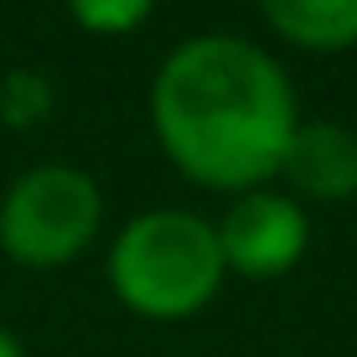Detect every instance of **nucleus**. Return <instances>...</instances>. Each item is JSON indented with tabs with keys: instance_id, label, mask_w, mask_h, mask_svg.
Listing matches in <instances>:
<instances>
[{
	"instance_id": "obj_1",
	"label": "nucleus",
	"mask_w": 357,
	"mask_h": 357,
	"mask_svg": "<svg viewBox=\"0 0 357 357\" xmlns=\"http://www.w3.org/2000/svg\"><path fill=\"white\" fill-rule=\"evenodd\" d=\"M151 125L181 176L213 192H259L295 135L285 68L243 36H192L151 83Z\"/></svg>"
},
{
	"instance_id": "obj_2",
	"label": "nucleus",
	"mask_w": 357,
	"mask_h": 357,
	"mask_svg": "<svg viewBox=\"0 0 357 357\" xmlns=\"http://www.w3.org/2000/svg\"><path fill=\"white\" fill-rule=\"evenodd\" d=\"M228 264L218 223L181 207H155L119 228L109 249V285L145 321H187L218 295Z\"/></svg>"
},
{
	"instance_id": "obj_3",
	"label": "nucleus",
	"mask_w": 357,
	"mask_h": 357,
	"mask_svg": "<svg viewBox=\"0 0 357 357\" xmlns=\"http://www.w3.org/2000/svg\"><path fill=\"white\" fill-rule=\"evenodd\" d=\"M104 223L98 181L78 166H31L0 202V249L26 269H57L78 259Z\"/></svg>"
},
{
	"instance_id": "obj_4",
	"label": "nucleus",
	"mask_w": 357,
	"mask_h": 357,
	"mask_svg": "<svg viewBox=\"0 0 357 357\" xmlns=\"http://www.w3.org/2000/svg\"><path fill=\"white\" fill-rule=\"evenodd\" d=\"M311 223H305L301 202L285 192H243L218 223V249H223L228 275L243 280H280L285 269L301 264Z\"/></svg>"
},
{
	"instance_id": "obj_5",
	"label": "nucleus",
	"mask_w": 357,
	"mask_h": 357,
	"mask_svg": "<svg viewBox=\"0 0 357 357\" xmlns=\"http://www.w3.org/2000/svg\"><path fill=\"white\" fill-rule=\"evenodd\" d=\"M280 176L311 202H347L357 197V135L337 119L295 125Z\"/></svg>"
},
{
	"instance_id": "obj_6",
	"label": "nucleus",
	"mask_w": 357,
	"mask_h": 357,
	"mask_svg": "<svg viewBox=\"0 0 357 357\" xmlns=\"http://www.w3.org/2000/svg\"><path fill=\"white\" fill-rule=\"evenodd\" d=\"M275 36L301 52H347L357 47V0H259Z\"/></svg>"
},
{
	"instance_id": "obj_7",
	"label": "nucleus",
	"mask_w": 357,
	"mask_h": 357,
	"mask_svg": "<svg viewBox=\"0 0 357 357\" xmlns=\"http://www.w3.org/2000/svg\"><path fill=\"white\" fill-rule=\"evenodd\" d=\"M52 114V83L36 68H10L0 78V119L10 130H36Z\"/></svg>"
},
{
	"instance_id": "obj_8",
	"label": "nucleus",
	"mask_w": 357,
	"mask_h": 357,
	"mask_svg": "<svg viewBox=\"0 0 357 357\" xmlns=\"http://www.w3.org/2000/svg\"><path fill=\"white\" fill-rule=\"evenodd\" d=\"M155 0H68L73 21L83 31H98V36H125L135 26H145Z\"/></svg>"
},
{
	"instance_id": "obj_9",
	"label": "nucleus",
	"mask_w": 357,
	"mask_h": 357,
	"mask_svg": "<svg viewBox=\"0 0 357 357\" xmlns=\"http://www.w3.org/2000/svg\"><path fill=\"white\" fill-rule=\"evenodd\" d=\"M0 357H26V352H21V342H16V337H10V331H6V326H0Z\"/></svg>"
}]
</instances>
